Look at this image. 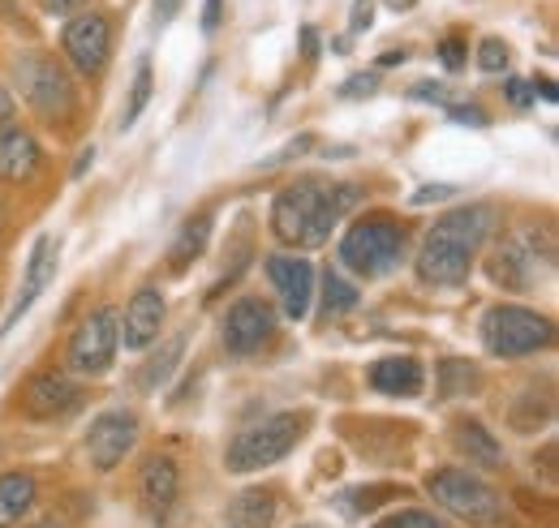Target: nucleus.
<instances>
[{
    "label": "nucleus",
    "instance_id": "39",
    "mask_svg": "<svg viewBox=\"0 0 559 528\" xmlns=\"http://www.w3.org/2000/svg\"><path fill=\"white\" fill-rule=\"evenodd\" d=\"M530 86H534V99L543 95L547 104H556V86H551V77H530Z\"/></svg>",
    "mask_w": 559,
    "mask_h": 528
},
{
    "label": "nucleus",
    "instance_id": "7",
    "mask_svg": "<svg viewBox=\"0 0 559 528\" xmlns=\"http://www.w3.org/2000/svg\"><path fill=\"white\" fill-rule=\"evenodd\" d=\"M17 73V86H22V99L44 117V121H66L78 108V95H73L70 73L57 65L52 57H39V52H26L13 61Z\"/></svg>",
    "mask_w": 559,
    "mask_h": 528
},
{
    "label": "nucleus",
    "instance_id": "40",
    "mask_svg": "<svg viewBox=\"0 0 559 528\" xmlns=\"http://www.w3.org/2000/svg\"><path fill=\"white\" fill-rule=\"evenodd\" d=\"M13 112H17V104H13V95L4 91V82H0V125H9L13 121Z\"/></svg>",
    "mask_w": 559,
    "mask_h": 528
},
{
    "label": "nucleus",
    "instance_id": "10",
    "mask_svg": "<svg viewBox=\"0 0 559 528\" xmlns=\"http://www.w3.org/2000/svg\"><path fill=\"white\" fill-rule=\"evenodd\" d=\"M551 241L538 245V232H512L499 254L490 259V275L495 284H503L508 292H530L538 284V271H551Z\"/></svg>",
    "mask_w": 559,
    "mask_h": 528
},
{
    "label": "nucleus",
    "instance_id": "35",
    "mask_svg": "<svg viewBox=\"0 0 559 528\" xmlns=\"http://www.w3.org/2000/svg\"><path fill=\"white\" fill-rule=\"evenodd\" d=\"M349 26L353 31H370V26H374V0H353Z\"/></svg>",
    "mask_w": 559,
    "mask_h": 528
},
{
    "label": "nucleus",
    "instance_id": "28",
    "mask_svg": "<svg viewBox=\"0 0 559 528\" xmlns=\"http://www.w3.org/2000/svg\"><path fill=\"white\" fill-rule=\"evenodd\" d=\"M374 528H448V525L435 512H426V507H401V512L374 520Z\"/></svg>",
    "mask_w": 559,
    "mask_h": 528
},
{
    "label": "nucleus",
    "instance_id": "37",
    "mask_svg": "<svg viewBox=\"0 0 559 528\" xmlns=\"http://www.w3.org/2000/svg\"><path fill=\"white\" fill-rule=\"evenodd\" d=\"M177 9H181V0H155V26H168L177 17Z\"/></svg>",
    "mask_w": 559,
    "mask_h": 528
},
{
    "label": "nucleus",
    "instance_id": "5",
    "mask_svg": "<svg viewBox=\"0 0 559 528\" xmlns=\"http://www.w3.org/2000/svg\"><path fill=\"white\" fill-rule=\"evenodd\" d=\"M306 421H310V412H272V417H263L259 425L241 430V434L228 443V456H224L228 472H259V468L280 464L297 443H301Z\"/></svg>",
    "mask_w": 559,
    "mask_h": 528
},
{
    "label": "nucleus",
    "instance_id": "21",
    "mask_svg": "<svg viewBox=\"0 0 559 528\" xmlns=\"http://www.w3.org/2000/svg\"><path fill=\"white\" fill-rule=\"evenodd\" d=\"M276 525V494L272 490H241L224 507V528H272Z\"/></svg>",
    "mask_w": 559,
    "mask_h": 528
},
{
    "label": "nucleus",
    "instance_id": "4",
    "mask_svg": "<svg viewBox=\"0 0 559 528\" xmlns=\"http://www.w3.org/2000/svg\"><path fill=\"white\" fill-rule=\"evenodd\" d=\"M426 490L443 512H452L456 520H469L478 528L503 525V516H508L503 494L495 485H487L478 472H469V468H435L426 477Z\"/></svg>",
    "mask_w": 559,
    "mask_h": 528
},
{
    "label": "nucleus",
    "instance_id": "22",
    "mask_svg": "<svg viewBox=\"0 0 559 528\" xmlns=\"http://www.w3.org/2000/svg\"><path fill=\"white\" fill-rule=\"evenodd\" d=\"M35 477L26 468H9L0 472V528L22 525V516L35 507Z\"/></svg>",
    "mask_w": 559,
    "mask_h": 528
},
{
    "label": "nucleus",
    "instance_id": "25",
    "mask_svg": "<svg viewBox=\"0 0 559 528\" xmlns=\"http://www.w3.org/2000/svg\"><path fill=\"white\" fill-rule=\"evenodd\" d=\"M439 387H443V396H478V387H483V370L469 365V361L448 357V361L439 365Z\"/></svg>",
    "mask_w": 559,
    "mask_h": 528
},
{
    "label": "nucleus",
    "instance_id": "33",
    "mask_svg": "<svg viewBox=\"0 0 559 528\" xmlns=\"http://www.w3.org/2000/svg\"><path fill=\"white\" fill-rule=\"evenodd\" d=\"M503 91H508V104H512V108H530V104H534V86H530V77H508Z\"/></svg>",
    "mask_w": 559,
    "mask_h": 528
},
{
    "label": "nucleus",
    "instance_id": "15",
    "mask_svg": "<svg viewBox=\"0 0 559 528\" xmlns=\"http://www.w3.org/2000/svg\"><path fill=\"white\" fill-rule=\"evenodd\" d=\"M78 383L66 379V374H57V370H44V374H35L26 387H22V412L26 417H35V421H52V417H66L78 408Z\"/></svg>",
    "mask_w": 559,
    "mask_h": 528
},
{
    "label": "nucleus",
    "instance_id": "17",
    "mask_svg": "<svg viewBox=\"0 0 559 528\" xmlns=\"http://www.w3.org/2000/svg\"><path fill=\"white\" fill-rule=\"evenodd\" d=\"M181 494V468L173 456H146L139 468V499L146 507V516H168L173 503Z\"/></svg>",
    "mask_w": 559,
    "mask_h": 528
},
{
    "label": "nucleus",
    "instance_id": "9",
    "mask_svg": "<svg viewBox=\"0 0 559 528\" xmlns=\"http://www.w3.org/2000/svg\"><path fill=\"white\" fill-rule=\"evenodd\" d=\"M82 447H86V464H91L95 472L121 468L126 456L139 447V412H130V408H108V412H99V417L91 421Z\"/></svg>",
    "mask_w": 559,
    "mask_h": 528
},
{
    "label": "nucleus",
    "instance_id": "43",
    "mask_svg": "<svg viewBox=\"0 0 559 528\" xmlns=\"http://www.w3.org/2000/svg\"><path fill=\"white\" fill-rule=\"evenodd\" d=\"M44 4V13H70V9H78V0H39Z\"/></svg>",
    "mask_w": 559,
    "mask_h": 528
},
{
    "label": "nucleus",
    "instance_id": "16",
    "mask_svg": "<svg viewBox=\"0 0 559 528\" xmlns=\"http://www.w3.org/2000/svg\"><path fill=\"white\" fill-rule=\"evenodd\" d=\"M164 314H168V305H164L159 288H151V284L139 288V292L130 297V305H126V319H121V344H126L130 352L151 348V344L159 339Z\"/></svg>",
    "mask_w": 559,
    "mask_h": 528
},
{
    "label": "nucleus",
    "instance_id": "11",
    "mask_svg": "<svg viewBox=\"0 0 559 528\" xmlns=\"http://www.w3.org/2000/svg\"><path fill=\"white\" fill-rule=\"evenodd\" d=\"M219 335H224V348H228L233 357H254V352L267 348L272 335H276V310H272L263 297H241V301L228 305Z\"/></svg>",
    "mask_w": 559,
    "mask_h": 528
},
{
    "label": "nucleus",
    "instance_id": "31",
    "mask_svg": "<svg viewBox=\"0 0 559 528\" xmlns=\"http://www.w3.org/2000/svg\"><path fill=\"white\" fill-rule=\"evenodd\" d=\"M465 57H469V52H465V39H461V35H448V39L439 44V61L452 69V73L465 65Z\"/></svg>",
    "mask_w": 559,
    "mask_h": 528
},
{
    "label": "nucleus",
    "instance_id": "19",
    "mask_svg": "<svg viewBox=\"0 0 559 528\" xmlns=\"http://www.w3.org/2000/svg\"><path fill=\"white\" fill-rule=\"evenodd\" d=\"M366 383L379 396H418L421 383H426V370H421L418 357H379L366 370Z\"/></svg>",
    "mask_w": 559,
    "mask_h": 528
},
{
    "label": "nucleus",
    "instance_id": "30",
    "mask_svg": "<svg viewBox=\"0 0 559 528\" xmlns=\"http://www.w3.org/2000/svg\"><path fill=\"white\" fill-rule=\"evenodd\" d=\"M396 490L392 485H370V490H349V499H345V507L349 512H370V507H379V503H388Z\"/></svg>",
    "mask_w": 559,
    "mask_h": 528
},
{
    "label": "nucleus",
    "instance_id": "36",
    "mask_svg": "<svg viewBox=\"0 0 559 528\" xmlns=\"http://www.w3.org/2000/svg\"><path fill=\"white\" fill-rule=\"evenodd\" d=\"M219 17H224V0H207V4H203V31H215V26H219Z\"/></svg>",
    "mask_w": 559,
    "mask_h": 528
},
{
    "label": "nucleus",
    "instance_id": "13",
    "mask_svg": "<svg viewBox=\"0 0 559 528\" xmlns=\"http://www.w3.org/2000/svg\"><path fill=\"white\" fill-rule=\"evenodd\" d=\"M267 279L276 288L284 319L301 323L310 314V301H314V263L301 254H276V259H267Z\"/></svg>",
    "mask_w": 559,
    "mask_h": 528
},
{
    "label": "nucleus",
    "instance_id": "12",
    "mask_svg": "<svg viewBox=\"0 0 559 528\" xmlns=\"http://www.w3.org/2000/svg\"><path fill=\"white\" fill-rule=\"evenodd\" d=\"M61 48L70 57V65L82 73V77H95L108 65V52H112V22L104 13H78L70 17L66 35H61Z\"/></svg>",
    "mask_w": 559,
    "mask_h": 528
},
{
    "label": "nucleus",
    "instance_id": "32",
    "mask_svg": "<svg viewBox=\"0 0 559 528\" xmlns=\"http://www.w3.org/2000/svg\"><path fill=\"white\" fill-rule=\"evenodd\" d=\"M448 117L456 121V125H474V130H483V125H490V117L478 108V104H456V108H448Z\"/></svg>",
    "mask_w": 559,
    "mask_h": 528
},
{
    "label": "nucleus",
    "instance_id": "42",
    "mask_svg": "<svg viewBox=\"0 0 559 528\" xmlns=\"http://www.w3.org/2000/svg\"><path fill=\"white\" fill-rule=\"evenodd\" d=\"M448 194H452V185H435V190H418L414 202H439V199H448Z\"/></svg>",
    "mask_w": 559,
    "mask_h": 528
},
{
    "label": "nucleus",
    "instance_id": "18",
    "mask_svg": "<svg viewBox=\"0 0 559 528\" xmlns=\"http://www.w3.org/2000/svg\"><path fill=\"white\" fill-rule=\"evenodd\" d=\"M39 159H44V151H39L35 133L13 125V121L0 125V181H9V185L31 181L39 172Z\"/></svg>",
    "mask_w": 559,
    "mask_h": 528
},
{
    "label": "nucleus",
    "instance_id": "27",
    "mask_svg": "<svg viewBox=\"0 0 559 528\" xmlns=\"http://www.w3.org/2000/svg\"><path fill=\"white\" fill-rule=\"evenodd\" d=\"M151 61H142L139 73H134V86H130V104H126V112H121V130H134V121L142 117V108H146V99H151Z\"/></svg>",
    "mask_w": 559,
    "mask_h": 528
},
{
    "label": "nucleus",
    "instance_id": "34",
    "mask_svg": "<svg viewBox=\"0 0 559 528\" xmlns=\"http://www.w3.org/2000/svg\"><path fill=\"white\" fill-rule=\"evenodd\" d=\"M374 91H379V77L374 73H353L349 82L341 86L345 99H361V95H374Z\"/></svg>",
    "mask_w": 559,
    "mask_h": 528
},
{
    "label": "nucleus",
    "instance_id": "6",
    "mask_svg": "<svg viewBox=\"0 0 559 528\" xmlns=\"http://www.w3.org/2000/svg\"><path fill=\"white\" fill-rule=\"evenodd\" d=\"M556 339L551 319L525 305H490L483 314V344L490 357H530Z\"/></svg>",
    "mask_w": 559,
    "mask_h": 528
},
{
    "label": "nucleus",
    "instance_id": "24",
    "mask_svg": "<svg viewBox=\"0 0 559 528\" xmlns=\"http://www.w3.org/2000/svg\"><path fill=\"white\" fill-rule=\"evenodd\" d=\"M181 352H186V335H173L146 365H142V374H139V387L142 392H159L164 383H168V374L181 365Z\"/></svg>",
    "mask_w": 559,
    "mask_h": 528
},
{
    "label": "nucleus",
    "instance_id": "47",
    "mask_svg": "<svg viewBox=\"0 0 559 528\" xmlns=\"http://www.w3.org/2000/svg\"><path fill=\"white\" fill-rule=\"evenodd\" d=\"M297 528H319V525H297Z\"/></svg>",
    "mask_w": 559,
    "mask_h": 528
},
{
    "label": "nucleus",
    "instance_id": "23",
    "mask_svg": "<svg viewBox=\"0 0 559 528\" xmlns=\"http://www.w3.org/2000/svg\"><path fill=\"white\" fill-rule=\"evenodd\" d=\"M207 237H211V215H194V219L181 228V237L173 241V259H168V271H173V275L190 271V263H199V259H203V250H207Z\"/></svg>",
    "mask_w": 559,
    "mask_h": 528
},
{
    "label": "nucleus",
    "instance_id": "45",
    "mask_svg": "<svg viewBox=\"0 0 559 528\" xmlns=\"http://www.w3.org/2000/svg\"><path fill=\"white\" fill-rule=\"evenodd\" d=\"M388 4H392L396 13H401V9H414V0H388Z\"/></svg>",
    "mask_w": 559,
    "mask_h": 528
},
{
    "label": "nucleus",
    "instance_id": "8",
    "mask_svg": "<svg viewBox=\"0 0 559 528\" xmlns=\"http://www.w3.org/2000/svg\"><path fill=\"white\" fill-rule=\"evenodd\" d=\"M117 348H121V314H117V305H99L95 314H86L78 323L66 357H70V370L86 374V379H99L112 370Z\"/></svg>",
    "mask_w": 559,
    "mask_h": 528
},
{
    "label": "nucleus",
    "instance_id": "29",
    "mask_svg": "<svg viewBox=\"0 0 559 528\" xmlns=\"http://www.w3.org/2000/svg\"><path fill=\"white\" fill-rule=\"evenodd\" d=\"M508 65H512V52H508L503 39H483L478 44V69L483 73H508Z\"/></svg>",
    "mask_w": 559,
    "mask_h": 528
},
{
    "label": "nucleus",
    "instance_id": "1",
    "mask_svg": "<svg viewBox=\"0 0 559 528\" xmlns=\"http://www.w3.org/2000/svg\"><path fill=\"white\" fill-rule=\"evenodd\" d=\"M490 228H495V206L474 202L461 211H448L443 219H435V228L421 237L418 250V279L435 288H461L469 279V271L478 263L483 245H487Z\"/></svg>",
    "mask_w": 559,
    "mask_h": 528
},
{
    "label": "nucleus",
    "instance_id": "26",
    "mask_svg": "<svg viewBox=\"0 0 559 528\" xmlns=\"http://www.w3.org/2000/svg\"><path fill=\"white\" fill-rule=\"evenodd\" d=\"M357 301H361L357 288H353L336 266H328V271H323V314H332V319H336V314H349Z\"/></svg>",
    "mask_w": 559,
    "mask_h": 528
},
{
    "label": "nucleus",
    "instance_id": "38",
    "mask_svg": "<svg viewBox=\"0 0 559 528\" xmlns=\"http://www.w3.org/2000/svg\"><path fill=\"white\" fill-rule=\"evenodd\" d=\"M301 52H306V61H314V52H319V31L314 26H301Z\"/></svg>",
    "mask_w": 559,
    "mask_h": 528
},
{
    "label": "nucleus",
    "instance_id": "20",
    "mask_svg": "<svg viewBox=\"0 0 559 528\" xmlns=\"http://www.w3.org/2000/svg\"><path fill=\"white\" fill-rule=\"evenodd\" d=\"M452 447H456V456L469 464H483V468H499L503 464V447H499V439L490 434L483 421H474V417H465V421H456L452 425Z\"/></svg>",
    "mask_w": 559,
    "mask_h": 528
},
{
    "label": "nucleus",
    "instance_id": "14",
    "mask_svg": "<svg viewBox=\"0 0 559 528\" xmlns=\"http://www.w3.org/2000/svg\"><path fill=\"white\" fill-rule=\"evenodd\" d=\"M57 266H61V241L57 237H39L35 241V250H31V263H26V275H22V288H17V297H13V305H9V319H4V335L17 327L26 314H31V305L44 297V288L57 279Z\"/></svg>",
    "mask_w": 559,
    "mask_h": 528
},
{
    "label": "nucleus",
    "instance_id": "44",
    "mask_svg": "<svg viewBox=\"0 0 559 528\" xmlns=\"http://www.w3.org/2000/svg\"><path fill=\"white\" fill-rule=\"evenodd\" d=\"M91 164H95V146H86V151H82V159H78V168H73V177H82V172H86Z\"/></svg>",
    "mask_w": 559,
    "mask_h": 528
},
{
    "label": "nucleus",
    "instance_id": "46",
    "mask_svg": "<svg viewBox=\"0 0 559 528\" xmlns=\"http://www.w3.org/2000/svg\"><path fill=\"white\" fill-rule=\"evenodd\" d=\"M35 528H61V525H57V520H39Z\"/></svg>",
    "mask_w": 559,
    "mask_h": 528
},
{
    "label": "nucleus",
    "instance_id": "2",
    "mask_svg": "<svg viewBox=\"0 0 559 528\" xmlns=\"http://www.w3.org/2000/svg\"><path fill=\"white\" fill-rule=\"evenodd\" d=\"M361 202V190L341 181V185H328V181H297V185H284L272 202V232H276L284 245H323L332 237V228L349 215L353 206Z\"/></svg>",
    "mask_w": 559,
    "mask_h": 528
},
{
    "label": "nucleus",
    "instance_id": "3",
    "mask_svg": "<svg viewBox=\"0 0 559 528\" xmlns=\"http://www.w3.org/2000/svg\"><path fill=\"white\" fill-rule=\"evenodd\" d=\"M401 259H405V224L383 211L353 219L341 237V263L361 279H379L396 271Z\"/></svg>",
    "mask_w": 559,
    "mask_h": 528
},
{
    "label": "nucleus",
    "instance_id": "41",
    "mask_svg": "<svg viewBox=\"0 0 559 528\" xmlns=\"http://www.w3.org/2000/svg\"><path fill=\"white\" fill-rule=\"evenodd\" d=\"M414 99H448V91H443V86L421 82V86H414Z\"/></svg>",
    "mask_w": 559,
    "mask_h": 528
}]
</instances>
